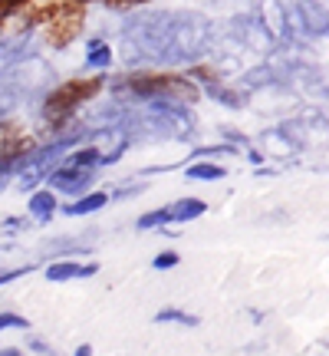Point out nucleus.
I'll list each match as a JSON object with an SVG mask.
<instances>
[{
  "label": "nucleus",
  "instance_id": "nucleus-1",
  "mask_svg": "<svg viewBox=\"0 0 329 356\" xmlns=\"http://www.w3.org/2000/svg\"><path fill=\"white\" fill-rule=\"evenodd\" d=\"M30 20H43L47 24V40L50 47H66L69 40L79 37L83 30V20H86V10L83 3H73V0H50L43 10H37Z\"/></svg>",
  "mask_w": 329,
  "mask_h": 356
},
{
  "label": "nucleus",
  "instance_id": "nucleus-13",
  "mask_svg": "<svg viewBox=\"0 0 329 356\" xmlns=\"http://www.w3.org/2000/svg\"><path fill=\"white\" fill-rule=\"evenodd\" d=\"M175 261H178L175 254H162V257H158V261H155V267H171V264H175Z\"/></svg>",
  "mask_w": 329,
  "mask_h": 356
},
{
  "label": "nucleus",
  "instance_id": "nucleus-5",
  "mask_svg": "<svg viewBox=\"0 0 329 356\" xmlns=\"http://www.w3.org/2000/svg\"><path fill=\"white\" fill-rule=\"evenodd\" d=\"M96 267H83V264H53L47 270L50 280H66V277H83V274H92Z\"/></svg>",
  "mask_w": 329,
  "mask_h": 356
},
{
  "label": "nucleus",
  "instance_id": "nucleus-6",
  "mask_svg": "<svg viewBox=\"0 0 329 356\" xmlns=\"http://www.w3.org/2000/svg\"><path fill=\"white\" fill-rule=\"evenodd\" d=\"M53 204H56L53 191H37V195L30 198V211H33L37 218H50L53 215Z\"/></svg>",
  "mask_w": 329,
  "mask_h": 356
},
{
  "label": "nucleus",
  "instance_id": "nucleus-14",
  "mask_svg": "<svg viewBox=\"0 0 329 356\" xmlns=\"http://www.w3.org/2000/svg\"><path fill=\"white\" fill-rule=\"evenodd\" d=\"M106 3H112V7H135V3H145V0H106Z\"/></svg>",
  "mask_w": 329,
  "mask_h": 356
},
{
  "label": "nucleus",
  "instance_id": "nucleus-4",
  "mask_svg": "<svg viewBox=\"0 0 329 356\" xmlns=\"http://www.w3.org/2000/svg\"><path fill=\"white\" fill-rule=\"evenodd\" d=\"M30 149L33 142L30 136H24V129L17 122H0V159L20 162V159H30Z\"/></svg>",
  "mask_w": 329,
  "mask_h": 356
},
{
  "label": "nucleus",
  "instance_id": "nucleus-15",
  "mask_svg": "<svg viewBox=\"0 0 329 356\" xmlns=\"http://www.w3.org/2000/svg\"><path fill=\"white\" fill-rule=\"evenodd\" d=\"M0 356H20V353H13V350H10V353H0Z\"/></svg>",
  "mask_w": 329,
  "mask_h": 356
},
{
  "label": "nucleus",
  "instance_id": "nucleus-8",
  "mask_svg": "<svg viewBox=\"0 0 329 356\" xmlns=\"http://www.w3.org/2000/svg\"><path fill=\"white\" fill-rule=\"evenodd\" d=\"M99 204H106V195H86V198H79L76 204H69L66 211H69V215H86V211H96Z\"/></svg>",
  "mask_w": 329,
  "mask_h": 356
},
{
  "label": "nucleus",
  "instance_id": "nucleus-16",
  "mask_svg": "<svg viewBox=\"0 0 329 356\" xmlns=\"http://www.w3.org/2000/svg\"><path fill=\"white\" fill-rule=\"evenodd\" d=\"M73 3H86V0H73Z\"/></svg>",
  "mask_w": 329,
  "mask_h": 356
},
{
  "label": "nucleus",
  "instance_id": "nucleus-3",
  "mask_svg": "<svg viewBox=\"0 0 329 356\" xmlns=\"http://www.w3.org/2000/svg\"><path fill=\"white\" fill-rule=\"evenodd\" d=\"M132 92L139 96H149V99H198V86L191 79L178 76V73H142V76H132L126 83Z\"/></svg>",
  "mask_w": 329,
  "mask_h": 356
},
{
  "label": "nucleus",
  "instance_id": "nucleus-9",
  "mask_svg": "<svg viewBox=\"0 0 329 356\" xmlns=\"http://www.w3.org/2000/svg\"><path fill=\"white\" fill-rule=\"evenodd\" d=\"M188 175H191V178H208V181H211V178H221L224 172H221L217 165H191Z\"/></svg>",
  "mask_w": 329,
  "mask_h": 356
},
{
  "label": "nucleus",
  "instance_id": "nucleus-10",
  "mask_svg": "<svg viewBox=\"0 0 329 356\" xmlns=\"http://www.w3.org/2000/svg\"><path fill=\"white\" fill-rule=\"evenodd\" d=\"M89 63L92 66H106L109 63V50L102 43H92V53H89Z\"/></svg>",
  "mask_w": 329,
  "mask_h": 356
},
{
  "label": "nucleus",
  "instance_id": "nucleus-12",
  "mask_svg": "<svg viewBox=\"0 0 329 356\" xmlns=\"http://www.w3.org/2000/svg\"><path fill=\"white\" fill-rule=\"evenodd\" d=\"M26 3H30V0H0V17H10L13 10H20Z\"/></svg>",
  "mask_w": 329,
  "mask_h": 356
},
{
  "label": "nucleus",
  "instance_id": "nucleus-7",
  "mask_svg": "<svg viewBox=\"0 0 329 356\" xmlns=\"http://www.w3.org/2000/svg\"><path fill=\"white\" fill-rule=\"evenodd\" d=\"M204 211V202L188 198V202H178V208H168V218H198Z\"/></svg>",
  "mask_w": 329,
  "mask_h": 356
},
{
  "label": "nucleus",
  "instance_id": "nucleus-11",
  "mask_svg": "<svg viewBox=\"0 0 329 356\" xmlns=\"http://www.w3.org/2000/svg\"><path fill=\"white\" fill-rule=\"evenodd\" d=\"M10 327H20V330H24L26 320L17 317V314H0V330H10Z\"/></svg>",
  "mask_w": 329,
  "mask_h": 356
},
{
  "label": "nucleus",
  "instance_id": "nucleus-2",
  "mask_svg": "<svg viewBox=\"0 0 329 356\" xmlns=\"http://www.w3.org/2000/svg\"><path fill=\"white\" fill-rule=\"evenodd\" d=\"M102 89V79L99 76H79V79H69L63 86H56L47 96V106H43V115L50 119V122H60L66 115L73 113L76 106H83L86 99H92L96 92Z\"/></svg>",
  "mask_w": 329,
  "mask_h": 356
}]
</instances>
